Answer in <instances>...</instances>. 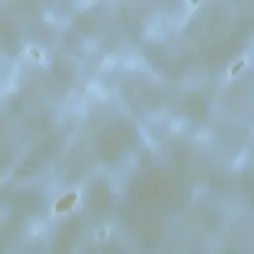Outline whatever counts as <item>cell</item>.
Segmentation results:
<instances>
[{"mask_svg": "<svg viewBox=\"0 0 254 254\" xmlns=\"http://www.w3.org/2000/svg\"><path fill=\"white\" fill-rule=\"evenodd\" d=\"M54 15H53L52 13H47L46 15H45V20H46L47 22H52L54 21Z\"/></svg>", "mask_w": 254, "mask_h": 254, "instance_id": "obj_3", "label": "cell"}, {"mask_svg": "<svg viewBox=\"0 0 254 254\" xmlns=\"http://www.w3.org/2000/svg\"><path fill=\"white\" fill-rule=\"evenodd\" d=\"M113 66H114V60H113V58L111 56H108L106 57L104 59L103 63H102V68H103L104 70H110L112 69Z\"/></svg>", "mask_w": 254, "mask_h": 254, "instance_id": "obj_1", "label": "cell"}, {"mask_svg": "<svg viewBox=\"0 0 254 254\" xmlns=\"http://www.w3.org/2000/svg\"><path fill=\"white\" fill-rule=\"evenodd\" d=\"M89 90L91 92H94V94H99V92L101 91V89H100L99 84H97V82H92V84H89Z\"/></svg>", "mask_w": 254, "mask_h": 254, "instance_id": "obj_2", "label": "cell"}]
</instances>
